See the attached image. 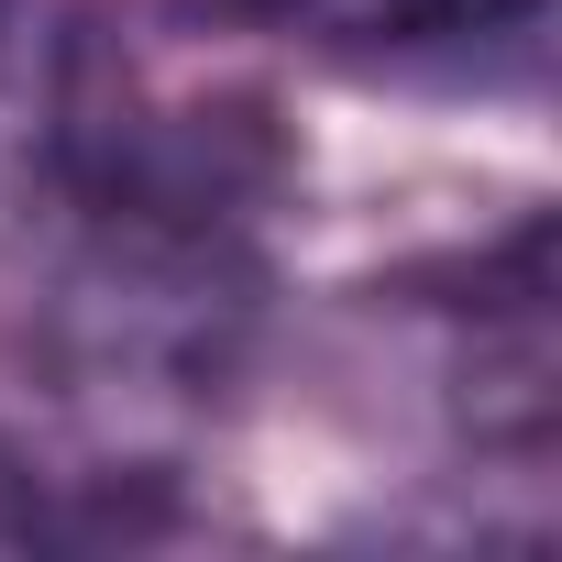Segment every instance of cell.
<instances>
[{
    "label": "cell",
    "mask_w": 562,
    "mask_h": 562,
    "mask_svg": "<svg viewBox=\"0 0 562 562\" xmlns=\"http://www.w3.org/2000/svg\"><path fill=\"white\" fill-rule=\"evenodd\" d=\"M254 321H265L254 221L166 210V199H67L45 364L67 419L100 441L122 485H166V463L232 397Z\"/></svg>",
    "instance_id": "6da1fadb"
},
{
    "label": "cell",
    "mask_w": 562,
    "mask_h": 562,
    "mask_svg": "<svg viewBox=\"0 0 562 562\" xmlns=\"http://www.w3.org/2000/svg\"><path fill=\"white\" fill-rule=\"evenodd\" d=\"M100 78H111V34L78 0H0V221L56 210Z\"/></svg>",
    "instance_id": "7a4b0ae2"
},
{
    "label": "cell",
    "mask_w": 562,
    "mask_h": 562,
    "mask_svg": "<svg viewBox=\"0 0 562 562\" xmlns=\"http://www.w3.org/2000/svg\"><path fill=\"white\" fill-rule=\"evenodd\" d=\"M299 23L353 56H474V45H529L540 0H299Z\"/></svg>",
    "instance_id": "3957f363"
},
{
    "label": "cell",
    "mask_w": 562,
    "mask_h": 562,
    "mask_svg": "<svg viewBox=\"0 0 562 562\" xmlns=\"http://www.w3.org/2000/svg\"><path fill=\"white\" fill-rule=\"evenodd\" d=\"M67 529V507H56V485L0 441V551H34V540H56Z\"/></svg>",
    "instance_id": "277c9868"
},
{
    "label": "cell",
    "mask_w": 562,
    "mask_h": 562,
    "mask_svg": "<svg viewBox=\"0 0 562 562\" xmlns=\"http://www.w3.org/2000/svg\"><path fill=\"white\" fill-rule=\"evenodd\" d=\"M188 12H221V23H265V12H299V0H188Z\"/></svg>",
    "instance_id": "5b68a950"
}]
</instances>
